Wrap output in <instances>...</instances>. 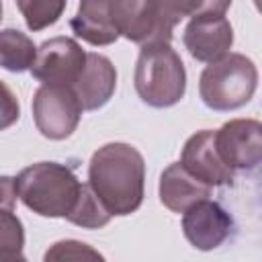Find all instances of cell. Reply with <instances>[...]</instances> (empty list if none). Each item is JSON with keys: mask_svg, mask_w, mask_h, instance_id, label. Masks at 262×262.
Listing matches in <instances>:
<instances>
[{"mask_svg": "<svg viewBox=\"0 0 262 262\" xmlns=\"http://www.w3.org/2000/svg\"><path fill=\"white\" fill-rule=\"evenodd\" d=\"M145 162L129 143H106L98 147L88 166V186L104 209L117 217L135 213L143 203Z\"/></svg>", "mask_w": 262, "mask_h": 262, "instance_id": "cell-1", "label": "cell"}, {"mask_svg": "<svg viewBox=\"0 0 262 262\" xmlns=\"http://www.w3.org/2000/svg\"><path fill=\"white\" fill-rule=\"evenodd\" d=\"M199 6L201 2L196 0H113L111 16L119 35L133 43H139L141 47H147L170 43L172 31L180 23V18L192 16Z\"/></svg>", "mask_w": 262, "mask_h": 262, "instance_id": "cell-2", "label": "cell"}, {"mask_svg": "<svg viewBox=\"0 0 262 262\" xmlns=\"http://www.w3.org/2000/svg\"><path fill=\"white\" fill-rule=\"evenodd\" d=\"M16 196L27 209L41 217H70L74 211L82 182L70 166L57 162H39L18 172L14 178Z\"/></svg>", "mask_w": 262, "mask_h": 262, "instance_id": "cell-3", "label": "cell"}, {"mask_svg": "<svg viewBox=\"0 0 262 262\" xmlns=\"http://www.w3.org/2000/svg\"><path fill=\"white\" fill-rule=\"evenodd\" d=\"M135 90L145 104L156 108H168L182 100L186 70L170 43L141 47L135 63Z\"/></svg>", "mask_w": 262, "mask_h": 262, "instance_id": "cell-4", "label": "cell"}, {"mask_svg": "<svg viewBox=\"0 0 262 262\" xmlns=\"http://www.w3.org/2000/svg\"><path fill=\"white\" fill-rule=\"evenodd\" d=\"M258 86L254 61L242 53H227L209 63L199 80V94L213 111H235L248 104Z\"/></svg>", "mask_w": 262, "mask_h": 262, "instance_id": "cell-5", "label": "cell"}, {"mask_svg": "<svg viewBox=\"0 0 262 262\" xmlns=\"http://www.w3.org/2000/svg\"><path fill=\"white\" fill-rule=\"evenodd\" d=\"M229 2H201L199 10L190 16L182 41L190 57L196 61L213 63L229 53L233 45V29L225 16Z\"/></svg>", "mask_w": 262, "mask_h": 262, "instance_id": "cell-6", "label": "cell"}, {"mask_svg": "<svg viewBox=\"0 0 262 262\" xmlns=\"http://www.w3.org/2000/svg\"><path fill=\"white\" fill-rule=\"evenodd\" d=\"M82 117V106L66 86L41 84L33 96V119L39 133L47 139L61 141L70 137Z\"/></svg>", "mask_w": 262, "mask_h": 262, "instance_id": "cell-7", "label": "cell"}, {"mask_svg": "<svg viewBox=\"0 0 262 262\" xmlns=\"http://www.w3.org/2000/svg\"><path fill=\"white\" fill-rule=\"evenodd\" d=\"M86 63V51L72 37H53L41 43L31 66L33 78L47 86L72 88Z\"/></svg>", "mask_w": 262, "mask_h": 262, "instance_id": "cell-8", "label": "cell"}, {"mask_svg": "<svg viewBox=\"0 0 262 262\" xmlns=\"http://www.w3.org/2000/svg\"><path fill=\"white\" fill-rule=\"evenodd\" d=\"M215 147L231 172L256 170L262 160V125L256 119H233L215 131Z\"/></svg>", "mask_w": 262, "mask_h": 262, "instance_id": "cell-9", "label": "cell"}, {"mask_svg": "<svg viewBox=\"0 0 262 262\" xmlns=\"http://www.w3.org/2000/svg\"><path fill=\"white\" fill-rule=\"evenodd\" d=\"M182 231L192 248L209 252L219 248L231 235L233 219L219 203L205 199L182 213Z\"/></svg>", "mask_w": 262, "mask_h": 262, "instance_id": "cell-10", "label": "cell"}, {"mask_svg": "<svg viewBox=\"0 0 262 262\" xmlns=\"http://www.w3.org/2000/svg\"><path fill=\"white\" fill-rule=\"evenodd\" d=\"M180 164L209 188L227 186L233 182V172L223 164L215 147V131L203 129L188 137L182 147Z\"/></svg>", "mask_w": 262, "mask_h": 262, "instance_id": "cell-11", "label": "cell"}, {"mask_svg": "<svg viewBox=\"0 0 262 262\" xmlns=\"http://www.w3.org/2000/svg\"><path fill=\"white\" fill-rule=\"evenodd\" d=\"M117 88V70L113 61L100 53H86V63L72 86L82 111H96L104 106Z\"/></svg>", "mask_w": 262, "mask_h": 262, "instance_id": "cell-12", "label": "cell"}, {"mask_svg": "<svg viewBox=\"0 0 262 262\" xmlns=\"http://www.w3.org/2000/svg\"><path fill=\"white\" fill-rule=\"evenodd\" d=\"M158 192L162 205L174 213H184L194 203L211 196V188L199 178H194L180 162L170 164L162 172Z\"/></svg>", "mask_w": 262, "mask_h": 262, "instance_id": "cell-13", "label": "cell"}, {"mask_svg": "<svg viewBox=\"0 0 262 262\" xmlns=\"http://www.w3.org/2000/svg\"><path fill=\"white\" fill-rule=\"evenodd\" d=\"M76 37L90 45H111L119 39V31L111 16V0H84L78 4L70 20Z\"/></svg>", "mask_w": 262, "mask_h": 262, "instance_id": "cell-14", "label": "cell"}, {"mask_svg": "<svg viewBox=\"0 0 262 262\" xmlns=\"http://www.w3.org/2000/svg\"><path fill=\"white\" fill-rule=\"evenodd\" d=\"M37 55V47L33 39L18 29L0 31V68L12 74H20L31 70Z\"/></svg>", "mask_w": 262, "mask_h": 262, "instance_id": "cell-15", "label": "cell"}, {"mask_svg": "<svg viewBox=\"0 0 262 262\" xmlns=\"http://www.w3.org/2000/svg\"><path fill=\"white\" fill-rule=\"evenodd\" d=\"M68 221L74 223V225H80L84 229H100L111 221V213L96 199V194L90 190V186L82 184L80 199H78L74 211L70 213Z\"/></svg>", "mask_w": 262, "mask_h": 262, "instance_id": "cell-16", "label": "cell"}, {"mask_svg": "<svg viewBox=\"0 0 262 262\" xmlns=\"http://www.w3.org/2000/svg\"><path fill=\"white\" fill-rule=\"evenodd\" d=\"M16 8L23 12L25 23L31 31H41L59 20L66 10L63 0H18Z\"/></svg>", "mask_w": 262, "mask_h": 262, "instance_id": "cell-17", "label": "cell"}, {"mask_svg": "<svg viewBox=\"0 0 262 262\" xmlns=\"http://www.w3.org/2000/svg\"><path fill=\"white\" fill-rule=\"evenodd\" d=\"M43 262H106L92 246L78 239H61L47 248Z\"/></svg>", "mask_w": 262, "mask_h": 262, "instance_id": "cell-18", "label": "cell"}, {"mask_svg": "<svg viewBox=\"0 0 262 262\" xmlns=\"http://www.w3.org/2000/svg\"><path fill=\"white\" fill-rule=\"evenodd\" d=\"M25 246V229L14 211L0 209V254L20 252Z\"/></svg>", "mask_w": 262, "mask_h": 262, "instance_id": "cell-19", "label": "cell"}, {"mask_svg": "<svg viewBox=\"0 0 262 262\" xmlns=\"http://www.w3.org/2000/svg\"><path fill=\"white\" fill-rule=\"evenodd\" d=\"M20 117V104L14 92L0 80V131L14 125Z\"/></svg>", "mask_w": 262, "mask_h": 262, "instance_id": "cell-20", "label": "cell"}, {"mask_svg": "<svg viewBox=\"0 0 262 262\" xmlns=\"http://www.w3.org/2000/svg\"><path fill=\"white\" fill-rule=\"evenodd\" d=\"M14 203H16L14 178H10V176H0V209H4V211H14Z\"/></svg>", "mask_w": 262, "mask_h": 262, "instance_id": "cell-21", "label": "cell"}, {"mask_svg": "<svg viewBox=\"0 0 262 262\" xmlns=\"http://www.w3.org/2000/svg\"><path fill=\"white\" fill-rule=\"evenodd\" d=\"M0 262H27V258L20 252L14 254H0Z\"/></svg>", "mask_w": 262, "mask_h": 262, "instance_id": "cell-22", "label": "cell"}, {"mask_svg": "<svg viewBox=\"0 0 262 262\" xmlns=\"http://www.w3.org/2000/svg\"><path fill=\"white\" fill-rule=\"evenodd\" d=\"M0 20H2V4H0Z\"/></svg>", "mask_w": 262, "mask_h": 262, "instance_id": "cell-23", "label": "cell"}]
</instances>
